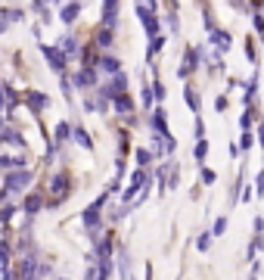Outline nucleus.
<instances>
[{
  "label": "nucleus",
  "instance_id": "14",
  "mask_svg": "<svg viewBox=\"0 0 264 280\" xmlns=\"http://www.w3.org/2000/svg\"><path fill=\"white\" fill-rule=\"evenodd\" d=\"M78 13H81L78 4H65L62 7V22H75V19H78Z\"/></svg>",
  "mask_w": 264,
  "mask_h": 280
},
{
  "label": "nucleus",
  "instance_id": "8",
  "mask_svg": "<svg viewBox=\"0 0 264 280\" xmlns=\"http://www.w3.org/2000/svg\"><path fill=\"white\" fill-rule=\"evenodd\" d=\"M100 69H103V72H109L112 78H115V75H122V66H118V59H112V56H103V59H100Z\"/></svg>",
  "mask_w": 264,
  "mask_h": 280
},
{
  "label": "nucleus",
  "instance_id": "16",
  "mask_svg": "<svg viewBox=\"0 0 264 280\" xmlns=\"http://www.w3.org/2000/svg\"><path fill=\"white\" fill-rule=\"evenodd\" d=\"M4 143H16V146H25L22 134H19V131H13V128H4Z\"/></svg>",
  "mask_w": 264,
  "mask_h": 280
},
{
  "label": "nucleus",
  "instance_id": "18",
  "mask_svg": "<svg viewBox=\"0 0 264 280\" xmlns=\"http://www.w3.org/2000/svg\"><path fill=\"white\" fill-rule=\"evenodd\" d=\"M109 44H112V31H109V28L97 31V47H109Z\"/></svg>",
  "mask_w": 264,
  "mask_h": 280
},
{
  "label": "nucleus",
  "instance_id": "2",
  "mask_svg": "<svg viewBox=\"0 0 264 280\" xmlns=\"http://www.w3.org/2000/svg\"><path fill=\"white\" fill-rule=\"evenodd\" d=\"M137 13H140V22H143V28L149 31V34H153V37H159V19L153 16V10H149V7H137Z\"/></svg>",
  "mask_w": 264,
  "mask_h": 280
},
{
  "label": "nucleus",
  "instance_id": "6",
  "mask_svg": "<svg viewBox=\"0 0 264 280\" xmlns=\"http://www.w3.org/2000/svg\"><path fill=\"white\" fill-rule=\"evenodd\" d=\"M153 128L162 134V140H171V137H168V128H165V112H162V109L153 112Z\"/></svg>",
  "mask_w": 264,
  "mask_h": 280
},
{
  "label": "nucleus",
  "instance_id": "17",
  "mask_svg": "<svg viewBox=\"0 0 264 280\" xmlns=\"http://www.w3.org/2000/svg\"><path fill=\"white\" fill-rule=\"evenodd\" d=\"M211 41H214L218 47L227 50V47H230V34H227V31H211Z\"/></svg>",
  "mask_w": 264,
  "mask_h": 280
},
{
  "label": "nucleus",
  "instance_id": "25",
  "mask_svg": "<svg viewBox=\"0 0 264 280\" xmlns=\"http://www.w3.org/2000/svg\"><path fill=\"white\" fill-rule=\"evenodd\" d=\"M208 243H211V233H202V236L196 240V246H199V252H205V249H208Z\"/></svg>",
  "mask_w": 264,
  "mask_h": 280
},
{
  "label": "nucleus",
  "instance_id": "11",
  "mask_svg": "<svg viewBox=\"0 0 264 280\" xmlns=\"http://www.w3.org/2000/svg\"><path fill=\"white\" fill-rule=\"evenodd\" d=\"M196 56H199L196 50H190V53H186V59H183V66H180V72H177L180 78H186V75H190V72L196 69Z\"/></svg>",
  "mask_w": 264,
  "mask_h": 280
},
{
  "label": "nucleus",
  "instance_id": "3",
  "mask_svg": "<svg viewBox=\"0 0 264 280\" xmlns=\"http://www.w3.org/2000/svg\"><path fill=\"white\" fill-rule=\"evenodd\" d=\"M41 53L47 56V62H50L56 72H62V69H65V53H59L56 47H50V44H41Z\"/></svg>",
  "mask_w": 264,
  "mask_h": 280
},
{
  "label": "nucleus",
  "instance_id": "29",
  "mask_svg": "<svg viewBox=\"0 0 264 280\" xmlns=\"http://www.w3.org/2000/svg\"><path fill=\"white\" fill-rule=\"evenodd\" d=\"M137 162H140V165L149 162V149H137Z\"/></svg>",
  "mask_w": 264,
  "mask_h": 280
},
{
  "label": "nucleus",
  "instance_id": "22",
  "mask_svg": "<svg viewBox=\"0 0 264 280\" xmlns=\"http://www.w3.org/2000/svg\"><path fill=\"white\" fill-rule=\"evenodd\" d=\"M205 153H208V143H205V140H199V143H196V149H193V156L202 162V159H205Z\"/></svg>",
  "mask_w": 264,
  "mask_h": 280
},
{
  "label": "nucleus",
  "instance_id": "9",
  "mask_svg": "<svg viewBox=\"0 0 264 280\" xmlns=\"http://www.w3.org/2000/svg\"><path fill=\"white\" fill-rule=\"evenodd\" d=\"M143 184H146V171H137V175L131 178V190H125V199H134V193H137Z\"/></svg>",
  "mask_w": 264,
  "mask_h": 280
},
{
  "label": "nucleus",
  "instance_id": "1",
  "mask_svg": "<svg viewBox=\"0 0 264 280\" xmlns=\"http://www.w3.org/2000/svg\"><path fill=\"white\" fill-rule=\"evenodd\" d=\"M28 181H31L28 171H10V175L4 178V196H7V193H19V190H25Z\"/></svg>",
  "mask_w": 264,
  "mask_h": 280
},
{
  "label": "nucleus",
  "instance_id": "24",
  "mask_svg": "<svg viewBox=\"0 0 264 280\" xmlns=\"http://www.w3.org/2000/svg\"><path fill=\"white\" fill-rule=\"evenodd\" d=\"M224 230H227V221H224V218H218V221H214V227H211V236H221Z\"/></svg>",
  "mask_w": 264,
  "mask_h": 280
},
{
  "label": "nucleus",
  "instance_id": "13",
  "mask_svg": "<svg viewBox=\"0 0 264 280\" xmlns=\"http://www.w3.org/2000/svg\"><path fill=\"white\" fill-rule=\"evenodd\" d=\"M65 187H68V178H65V175H56V178H53V193H56V199L65 196Z\"/></svg>",
  "mask_w": 264,
  "mask_h": 280
},
{
  "label": "nucleus",
  "instance_id": "19",
  "mask_svg": "<svg viewBox=\"0 0 264 280\" xmlns=\"http://www.w3.org/2000/svg\"><path fill=\"white\" fill-rule=\"evenodd\" d=\"M115 109H118V112H131V109H134L131 97H128V94H125V97H118V100H115Z\"/></svg>",
  "mask_w": 264,
  "mask_h": 280
},
{
  "label": "nucleus",
  "instance_id": "5",
  "mask_svg": "<svg viewBox=\"0 0 264 280\" xmlns=\"http://www.w3.org/2000/svg\"><path fill=\"white\" fill-rule=\"evenodd\" d=\"M25 100H28L31 112H41V109L47 106V97H44V94H37V91H28V97H25Z\"/></svg>",
  "mask_w": 264,
  "mask_h": 280
},
{
  "label": "nucleus",
  "instance_id": "4",
  "mask_svg": "<svg viewBox=\"0 0 264 280\" xmlns=\"http://www.w3.org/2000/svg\"><path fill=\"white\" fill-rule=\"evenodd\" d=\"M106 196H109V193H100V199H97V203L84 212V224H87L90 230H93V227H97V221H100V209H103V203H106Z\"/></svg>",
  "mask_w": 264,
  "mask_h": 280
},
{
  "label": "nucleus",
  "instance_id": "31",
  "mask_svg": "<svg viewBox=\"0 0 264 280\" xmlns=\"http://www.w3.org/2000/svg\"><path fill=\"white\" fill-rule=\"evenodd\" d=\"M214 109H218V112H224V109H227V100L218 97V100H214Z\"/></svg>",
  "mask_w": 264,
  "mask_h": 280
},
{
  "label": "nucleus",
  "instance_id": "28",
  "mask_svg": "<svg viewBox=\"0 0 264 280\" xmlns=\"http://www.w3.org/2000/svg\"><path fill=\"white\" fill-rule=\"evenodd\" d=\"M71 131H68V125H56V140H65Z\"/></svg>",
  "mask_w": 264,
  "mask_h": 280
},
{
  "label": "nucleus",
  "instance_id": "26",
  "mask_svg": "<svg viewBox=\"0 0 264 280\" xmlns=\"http://www.w3.org/2000/svg\"><path fill=\"white\" fill-rule=\"evenodd\" d=\"M165 47V37H153V44H149V53H159Z\"/></svg>",
  "mask_w": 264,
  "mask_h": 280
},
{
  "label": "nucleus",
  "instance_id": "27",
  "mask_svg": "<svg viewBox=\"0 0 264 280\" xmlns=\"http://www.w3.org/2000/svg\"><path fill=\"white\" fill-rule=\"evenodd\" d=\"M186 103H190V109H193V112H199V100H196V94H193V91H186Z\"/></svg>",
  "mask_w": 264,
  "mask_h": 280
},
{
  "label": "nucleus",
  "instance_id": "30",
  "mask_svg": "<svg viewBox=\"0 0 264 280\" xmlns=\"http://www.w3.org/2000/svg\"><path fill=\"white\" fill-rule=\"evenodd\" d=\"M239 146H243V149H249V146H252V134H249V131L243 134V140H239Z\"/></svg>",
  "mask_w": 264,
  "mask_h": 280
},
{
  "label": "nucleus",
  "instance_id": "32",
  "mask_svg": "<svg viewBox=\"0 0 264 280\" xmlns=\"http://www.w3.org/2000/svg\"><path fill=\"white\" fill-rule=\"evenodd\" d=\"M202 181H205V184H211V181H214V171H208V168H202Z\"/></svg>",
  "mask_w": 264,
  "mask_h": 280
},
{
  "label": "nucleus",
  "instance_id": "20",
  "mask_svg": "<svg viewBox=\"0 0 264 280\" xmlns=\"http://www.w3.org/2000/svg\"><path fill=\"white\" fill-rule=\"evenodd\" d=\"M31 277H34V262L25 259V262H22V280H31Z\"/></svg>",
  "mask_w": 264,
  "mask_h": 280
},
{
  "label": "nucleus",
  "instance_id": "12",
  "mask_svg": "<svg viewBox=\"0 0 264 280\" xmlns=\"http://www.w3.org/2000/svg\"><path fill=\"white\" fill-rule=\"evenodd\" d=\"M87 84H93V69H84L75 75V88H87Z\"/></svg>",
  "mask_w": 264,
  "mask_h": 280
},
{
  "label": "nucleus",
  "instance_id": "21",
  "mask_svg": "<svg viewBox=\"0 0 264 280\" xmlns=\"http://www.w3.org/2000/svg\"><path fill=\"white\" fill-rule=\"evenodd\" d=\"M62 50L65 53H78V41H75V37H62Z\"/></svg>",
  "mask_w": 264,
  "mask_h": 280
},
{
  "label": "nucleus",
  "instance_id": "7",
  "mask_svg": "<svg viewBox=\"0 0 264 280\" xmlns=\"http://www.w3.org/2000/svg\"><path fill=\"white\" fill-rule=\"evenodd\" d=\"M115 13H118V4H103V25L109 28V25H115Z\"/></svg>",
  "mask_w": 264,
  "mask_h": 280
},
{
  "label": "nucleus",
  "instance_id": "15",
  "mask_svg": "<svg viewBox=\"0 0 264 280\" xmlns=\"http://www.w3.org/2000/svg\"><path fill=\"white\" fill-rule=\"evenodd\" d=\"M41 206H44V199H41V196H37V193H31V196L25 199V212H28V215H34V212H37V209H41Z\"/></svg>",
  "mask_w": 264,
  "mask_h": 280
},
{
  "label": "nucleus",
  "instance_id": "23",
  "mask_svg": "<svg viewBox=\"0 0 264 280\" xmlns=\"http://www.w3.org/2000/svg\"><path fill=\"white\" fill-rule=\"evenodd\" d=\"M0 165H4V168H16V165H25V162H19V159H10V156H0Z\"/></svg>",
  "mask_w": 264,
  "mask_h": 280
},
{
  "label": "nucleus",
  "instance_id": "10",
  "mask_svg": "<svg viewBox=\"0 0 264 280\" xmlns=\"http://www.w3.org/2000/svg\"><path fill=\"white\" fill-rule=\"evenodd\" d=\"M71 140L78 143V146H84V149H90V146H93V140H90V134H87L84 128H75V131H71Z\"/></svg>",
  "mask_w": 264,
  "mask_h": 280
}]
</instances>
